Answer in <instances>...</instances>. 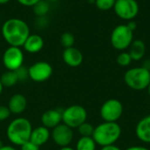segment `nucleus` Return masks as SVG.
<instances>
[{
  "label": "nucleus",
  "mask_w": 150,
  "mask_h": 150,
  "mask_svg": "<svg viewBox=\"0 0 150 150\" xmlns=\"http://www.w3.org/2000/svg\"><path fill=\"white\" fill-rule=\"evenodd\" d=\"M1 33L4 40L11 47H23L30 33L27 23L18 18L7 19L2 25Z\"/></svg>",
  "instance_id": "f257e3e1"
},
{
  "label": "nucleus",
  "mask_w": 150,
  "mask_h": 150,
  "mask_svg": "<svg viewBox=\"0 0 150 150\" xmlns=\"http://www.w3.org/2000/svg\"><path fill=\"white\" fill-rule=\"evenodd\" d=\"M32 130L33 127L30 120L18 117L10 122L6 129V135L13 145L21 146L30 141Z\"/></svg>",
  "instance_id": "f03ea898"
},
{
  "label": "nucleus",
  "mask_w": 150,
  "mask_h": 150,
  "mask_svg": "<svg viewBox=\"0 0 150 150\" xmlns=\"http://www.w3.org/2000/svg\"><path fill=\"white\" fill-rule=\"evenodd\" d=\"M122 134L121 127L117 122H102L94 128L92 135L97 145L105 147L115 144Z\"/></svg>",
  "instance_id": "7ed1b4c3"
},
{
  "label": "nucleus",
  "mask_w": 150,
  "mask_h": 150,
  "mask_svg": "<svg viewBox=\"0 0 150 150\" xmlns=\"http://www.w3.org/2000/svg\"><path fill=\"white\" fill-rule=\"evenodd\" d=\"M124 82L131 90L137 91L147 90L150 83V70L143 66L131 68L126 71Z\"/></svg>",
  "instance_id": "20e7f679"
},
{
  "label": "nucleus",
  "mask_w": 150,
  "mask_h": 150,
  "mask_svg": "<svg viewBox=\"0 0 150 150\" xmlns=\"http://www.w3.org/2000/svg\"><path fill=\"white\" fill-rule=\"evenodd\" d=\"M134 40V31L127 25H119L112 32L111 44L116 50L125 51Z\"/></svg>",
  "instance_id": "39448f33"
},
{
  "label": "nucleus",
  "mask_w": 150,
  "mask_h": 150,
  "mask_svg": "<svg viewBox=\"0 0 150 150\" xmlns=\"http://www.w3.org/2000/svg\"><path fill=\"white\" fill-rule=\"evenodd\" d=\"M86 109L80 105H72L62 111V122L70 128H77L87 120Z\"/></svg>",
  "instance_id": "423d86ee"
},
{
  "label": "nucleus",
  "mask_w": 150,
  "mask_h": 150,
  "mask_svg": "<svg viewBox=\"0 0 150 150\" xmlns=\"http://www.w3.org/2000/svg\"><path fill=\"white\" fill-rule=\"evenodd\" d=\"M124 106L116 98H110L104 102L100 107V117L105 122H117L123 115Z\"/></svg>",
  "instance_id": "0eeeda50"
},
{
  "label": "nucleus",
  "mask_w": 150,
  "mask_h": 150,
  "mask_svg": "<svg viewBox=\"0 0 150 150\" xmlns=\"http://www.w3.org/2000/svg\"><path fill=\"white\" fill-rule=\"evenodd\" d=\"M113 9L119 18L130 21L138 15L140 7L136 0H116Z\"/></svg>",
  "instance_id": "6e6552de"
},
{
  "label": "nucleus",
  "mask_w": 150,
  "mask_h": 150,
  "mask_svg": "<svg viewBox=\"0 0 150 150\" xmlns=\"http://www.w3.org/2000/svg\"><path fill=\"white\" fill-rule=\"evenodd\" d=\"M24 62V53L20 47L10 46L3 54V63L7 70L15 71Z\"/></svg>",
  "instance_id": "1a4fd4ad"
},
{
  "label": "nucleus",
  "mask_w": 150,
  "mask_h": 150,
  "mask_svg": "<svg viewBox=\"0 0 150 150\" xmlns=\"http://www.w3.org/2000/svg\"><path fill=\"white\" fill-rule=\"evenodd\" d=\"M52 74L53 68L51 64L44 61L37 62L28 68L29 78L35 83H42L48 80Z\"/></svg>",
  "instance_id": "9d476101"
},
{
  "label": "nucleus",
  "mask_w": 150,
  "mask_h": 150,
  "mask_svg": "<svg viewBox=\"0 0 150 150\" xmlns=\"http://www.w3.org/2000/svg\"><path fill=\"white\" fill-rule=\"evenodd\" d=\"M51 137L54 142L59 147H68L73 141L74 133L72 128L63 123H61L52 129Z\"/></svg>",
  "instance_id": "9b49d317"
},
{
  "label": "nucleus",
  "mask_w": 150,
  "mask_h": 150,
  "mask_svg": "<svg viewBox=\"0 0 150 150\" xmlns=\"http://www.w3.org/2000/svg\"><path fill=\"white\" fill-rule=\"evenodd\" d=\"M62 111L61 109H49L41 115L42 126L50 129L57 127L62 122Z\"/></svg>",
  "instance_id": "f8f14e48"
},
{
  "label": "nucleus",
  "mask_w": 150,
  "mask_h": 150,
  "mask_svg": "<svg viewBox=\"0 0 150 150\" xmlns=\"http://www.w3.org/2000/svg\"><path fill=\"white\" fill-rule=\"evenodd\" d=\"M62 60L69 67L76 68L79 67L83 61V55L82 52L74 47L65 48L62 52Z\"/></svg>",
  "instance_id": "ddd939ff"
},
{
  "label": "nucleus",
  "mask_w": 150,
  "mask_h": 150,
  "mask_svg": "<svg viewBox=\"0 0 150 150\" xmlns=\"http://www.w3.org/2000/svg\"><path fill=\"white\" fill-rule=\"evenodd\" d=\"M135 135L142 142L150 144V114L138 121L135 127Z\"/></svg>",
  "instance_id": "4468645a"
},
{
  "label": "nucleus",
  "mask_w": 150,
  "mask_h": 150,
  "mask_svg": "<svg viewBox=\"0 0 150 150\" xmlns=\"http://www.w3.org/2000/svg\"><path fill=\"white\" fill-rule=\"evenodd\" d=\"M26 106H27L26 98L20 93L12 95L8 103V108L10 112L13 114L23 113L26 109Z\"/></svg>",
  "instance_id": "2eb2a0df"
},
{
  "label": "nucleus",
  "mask_w": 150,
  "mask_h": 150,
  "mask_svg": "<svg viewBox=\"0 0 150 150\" xmlns=\"http://www.w3.org/2000/svg\"><path fill=\"white\" fill-rule=\"evenodd\" d=\"M51 133L49 129L45 127L44 126H40L37 127L36 128H33L30 136V141L35 145L40 147L48 142Z\"/></svg>",
  "instance_id": "dca6fc26"
},
{
  "label": "nucleus",
  "mask_w": 150,
  "mask_h": 150,
  "mask_svg": "<svg viewBox=\"0 0 150 150\" xmlns=\"http://www.w3.org/2000/svg\"><path fill=\"white\" fill-rule=\"evenodd\" d=\"M44 47V40L39 34H30L25 41L23 47L30 54H36L40 52Z\"/></svg>",
  "instance_id": "f3484780"
},
{
  "label": "nucleus",
  "mask_w": 150,
  "mask_h": 150,
  "mask_svg": "<svg viewBox=\"0 0 150 150\" xmlns=\"http://www.w3.org/2000/svg\"><path fill=\"white\" fill-rule=\"evenodd\" d=\"M129 54L133 61H141L146 53V45L142 40H134L128 47Z\"/></svg>",
  "instance_id": "a211bd4d"
},
{
  "label": "nucleus",
  "mask_w": 150,
  "mask_h": 150,
  "mask_svg": "<svg viewBox=\"0 0 150 150\" xmlns=\"http://www.w3.org/2000/svg\"><path fill=\"white\" fill-rule=\"evenodd\" d=\"M0 80L3 86L7 88L14 86L18 82V78L16 71H12V70H6L5 72H4L0 76Z\"/></svg>",
  "instance_id": "6ab92c4d"
},
{
  "label": "nucleus",
  "mask_w": 150,
  "mask_h": 150,
  "mask_svg": "<svg viewBox=\"0 0 150 150\" xmlns=\"http://www.w3.org/2000/svg\"><path fill=\"white\" fill-rule=\"evenodd\" d=\"M97 143L92 137H80L76 142V150H96Z\"/></svg>",
  "instance_id": "aec40b11"
},
{
  "label": "nucleus",
  "mask_w": 150,
  "mask_h": 150,
  "mask_svg": "<svg viewBox=\"0 0 150 150\" xmlns=\"http://www.w3.org/2000/svg\"><path fill=\"white\" fill-rule=\"evenodd\" d=\"M49 9H50L49 4H48V2L47 0H40L33 6V13L36 16L40 17V18L46 16L48 13Z\"/></svg>",
  "instance_id": "412c9836"
},
{
  "label": "nucleus",
  "mask_w": 150,
  "mask_h": 150,
  "mask_svg": "<svg viewBox=\"0 0 150 150\" xmlns=\"http://www.w3.org/2000/svg\"><path fill=\"white\" fill-rule=\"evenodd\" d=\"M94 128L95 127L91 123L85 121L84 123H83L77 127V130L81 137H92L94 133Z\"/></svg>",
  "instance_id": "4be33fe9"
},
{
  "label": "nucleus",
  "mask_w": 150,
  "mask_h": 150,
  "mask_svg": "<svg viewBox=\"0 0 150 150\" xmlns=\"http://www.w3.org/2000/svg\"><path fill=\"white\" fill-rule=\"evenodd\" d=\"M60 42H61V45L65 48L74 47L75 36L73 35V33H71L69 32H65L61 35Z\"/></svg>",
  "instance_id": "5701e85b"
},
{
  "label": "nucleus",
  "mask_w": 150,
  "mask_h": 150,
  "mask_svg": "<svg viewBox=\"0 0 150 150\" xmlns=\"http://www.w3.org/2000/svg\"><path fill=\"white\" fill-rule=\"evenodd\" d=\"M116 62L120 67H127V66H129L131 64L133 60H132V58H131L128 52L121 51L118 54V56L116 58Z\"/></svg>",
  "instance_id": "b1692460"
},
{
  "label": "nucleus",
  "mask_w": 150,
  "mask_h": 150,
  "mask_svg": "<svg viewBox=\"0 0 150 150\" xmlns=\"http://www.w3.org/2000/svg\"><path fill=\"white\" fill-rule=\"evenodd\" d=\"M116 0H95V4L101 11H109L113 9Z\"/></svg>",
  "instance_id": "393cba45"
},
{
  "label": "nucleus",
  "mask_w": 150,
  "mask_h": 150,
  "mask_svg": "<svg viewBox=\"0 0 150 150\" xmlns=\"http://www.w3.org/2000/svg\"><path fill=\"white\" fill-rule=\"evenodd\" d=\"M18 78V82L19 81H25L27 78H29V75H28V69L25 68V66H21L20 68H18L17 70H15Z\"/></svg>",
  "instance_id": "a878e982"
},
{
  "label": "nucleus",
  "mask_w": 150,
  "mask_h": 150,
  "mask_svg": "<svg viewBox=\"0 0 150 150\" xmlns=\"http://www.w3.org/2000/svg\"><path fill=\"white\" fill-rule=\"evenodd\" d=\"M11 112H10L8 106L0 105V121H4L6 120L10 116Z\"/></svg>",
  "instance_id": "bb28decb"
},
{
  "label": "nucleus",
  "mask_w": 150,
  "mask_h": 150,
  "mask_svg": "<svg viewBox=\"0 0 150 150\" xmlns=\"http://www.w3.org/2000/svg\"><path fill=\"white\" fill-rule=\"evenodd\" d=\"M20 149L21 150H40V147L35 145L34 143H33L31 141H28L26 142H25L23 145L20 146Z\"/></svg>",
  "instance_id": "cd10ccee"
},
{
  "label": "nucleus",
  "mask_w": 150,
  "mask_h": 150,
  "mask_svg": "<svg viewBox=\"0 0 150 150\" xmlns=\"http://www.w3.org/2000/svg\"><path fill=\"white\" fill-rule=\"evenodd\" d=\"M20 4L24 6H31L33 7L35 4H37L40 0H17Z\"/></svg>",
  "instance_id": "c85d7f7f"
},
{
  "label": "nucleus",
  "mask_w": 150,
  "mask_h": 150,
  "mask_svg": "<svg viewBox=\"0 0 150 150\" xmlns=\"http://www.w3.org/2000/svg\"><path fill=\"white\" fill-rule=\"evenodd\" d=\"M100 150H122L120 147H118L115 144L112 145H108V146H105V147H101Z\"/></svg>",
  "instance_id": "c756f323"
},
{
  "label": "nucleus",
  "mask_w": 150,
  "mask_h": 150,
  "mask_svg": "<svg viewBox=\"0 0 150 150\" xmlns=\"http://www.w3.org/2000/svg\"><path fill=\"white\" fill-rule=\"evenodd\" d=\"M126 150H150L149 148L145 146H141V145H135V146H131L127 148Z\"/></svg>",
  "instance_id": "7c9ffc66"
},
{
  "label": "nucleus",
  "mask_w": 150,
  "mask_h": 150,
  "mask_svg": "<svg viewBox=\"0 0 150 150\" xmlns=\"http://www.w3.org/2000/svg\"><path fill=\"white\" fill-rule=\"evenodd\" d=\"M127 25L130 27V29L133 30V31H134V30L136 29V27H137V24H136L134 21H133V20H130Z\"/></svg>",
  "instance_id": "2f4dec72"
},
{
  "label": "nucleus",
  "mask_w": 150,
  "mask_h": 150,
  "mask_svg": "<svg viewBox=\"0 0 150 150\" xmlns=\"http://www.w3.org/2000/svg\"><path fill=\"white\" fill-rule=\"evenodd\" d=\"M0 150H17L14 147H12V146H3Z\"/></svg>",
  "instance_id": "473e14b6"
},
{
  "label": "nucleus",
  "mask_w": 150,
  "mask_h": 150,
  "mask_svg": "<svg viewBox=\"0 0 150 150\" xmlns=\"http://www.w3.org/2000/svg\"><path fill=\"white\" fill-rule=\"evenodd\" d=\"M59 150H76V149H74L70 148L69 146H68V147H62V148H61Z\"/></svg>",
  "instance_id": "72a5a7b5"
},
{
  "label": "nucleus",
  "mask_w": 150,
  "mask_h": 150,
  "mask_svg": "<svg viewBox=\"0 0 150 150\" xmlns=\"http://www.w3.org/2000/svg\"><path fill=\"white\" fill-rule=\"evenodd\" d=\"M8 2H10V0H0V4H5Z\"/></svg>",
  "instance_id": "f704fd0d"
},
{
  "label": "nucleus",
  "mask_w": 150,
  "mask_h": 150,
  "mask_svg": "<svg viewBox=\"0 0 150 150\" xmlns=\"http://www.w3.org/2000/svg\"><path fill=\"white\" fill-rule=\"evenodd\" d=\"M3 89H4V86L1 83V80H0V95L2 94V91H3Z\"/></svg>",
  "instance_id": "c9c22d12"
},
{
  "label": "nucleus",
  "mask_w": 150,
  "mask_h": 150,
  "mask_svg": "<svg viewBox=\"0 0 150 150\" xmlns=\"http://www.w3.org/2000/svg\"><path fill=\"white\" fill-rule=\"evenodd\" d=\"M147 91H148V94H149V96L150 98V83L149 85V87L147 88Z\"/></svg>",
  "instance_id": "e433bc0d"
},
{
  "label": "nucleus",
  "mask_w": 150,
  "mask_h": 150,
  "mask_svg": "<svg viewBox=\"0 0 150 150\" xmlns=\"http://www.w3.org/2000/svg\"><path fill=\"white\" fill-rule=\"evenodd\" d=\"M3 146H4V145H3V142H2V141L0 140V149H1V148H2Z\"/></svg>",
  "instance_id": "4c0bfd02"
},
{
  "label": "nucleus",
  "mask_w": 150,
  "mask_h": 150,
  "mask_svg": "<svg viewBox=\"0 0 150 150\" xmlns=\"http://www.w3.org/2000/svg\"><path fill=\"white\" fill-rule=\"evenodd\" d=\"M47 2H56V1H58V0H47Z\"/></svg>",
  "instance_id": "58836bf2"
}]
</instances>
